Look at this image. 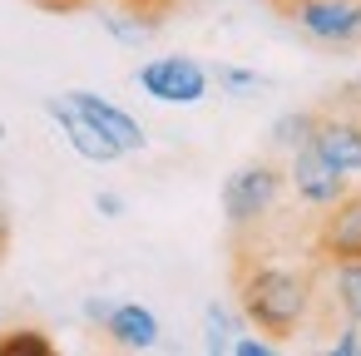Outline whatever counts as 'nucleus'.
Masks as SVG:
<instances>
[{
    "instance_id": "obj_1",
    "label": "nucleus",
    "mask_w": 361,
    "mask_h": 356,
    "mask_svg": "<svg viewBox=\"0 0 361 356\" xmlns=\"http://www.w3.org/2000/svg\"><path fill=\"white\" fill-rule=\"evenodd\" d=\"M317 208L292 193L247 228H233V297L238 317L257 326L267 341H297L317 321L322 272L326 262L312 252Z\"/></svg>"
},
{
    "instance_id": "obj_2",
    "label": "nucleus",
    "mask_w": 361,
    "mask_h": 356,
    "mask_svg": "<svg viewBox=\"0 0 361 356\" xmlns=\"http://www.w3.org/2000/svg\"><path fill=\"white\" fill-rule=\"evenodd\" d=\"M287 193H292V188H287V164H277V159L243 164V168L223 183V218H228V233L257 223V218L272 213Z\"/></svg>"
},
{
    "instance_id": "obj_3",
    "label": "nucleus",
    "mask_w": 361,
    "mask_h": 356,
    "mask_svg": "<svg viewBox=\"0 0 361 356\" xmlns=\"http://www.w3.org/2000/svg\"><path fill=\"white\" fill-rule=\"evenodd\" d=\"M312 144L346 178H361V90H346L341 99L312 109Z\"/></svg>"
},
{
    "instance_id": "obj_4",
    "label": "nucleus",
    "mask_w": 361,
    "mask_h": 356,
    "mask_svg": "<svg viewBox=\"0 0 361 356\" xmlns=\"http://www.w3.org/2000/svg\"><path fill=\"white\" fill-rule=\"evenodd\" d=\"M312 252L322 262H361V183L312 218Z\"/></svg>"
},
{
    "instance_id": "obj_5",
    "label": "nucleus",
    "mask_w": 361,
    "mask_h": 356,
    "mask_svg": "<svg viewBox=\"0 0 361 356\" xmlns=\"http://www.w3.org/2000/svg\"><path fill=\"white\" fill-rule=\"evenodd\" d=\"M292 159H287V188H292V198L297 203H307V208H326V203H336L351 183H361V178H346L312 139H302L297 149H287Z\"/></svg>"
},
{
    "instance_id": "obj_6",
    "label": "nucleus",
    "mask_w": 361,
    "mask_h": 356,
    "mask_svg": "<svg viewBox=\"0 0 361 356\" xmlns=\"http://www.w3.org/2000/svg\"><path fill=\"white\" fill-rule=\"evenodd\" d=\"M139 85L159 104H198L208 94V70L188 55H164V60H149L139 70Z\"/></svg>"
},
{
    "instance_id": "obj_7",
    "label": "nucleus",
    "mask_w": 361,
    "mask_h": 356,
    "mask_svg": "<svg viewBox=\"0 0 361 356\" xmlns=\"http://www.w3.org/2000/svg\"><path fill=\"white\" fill-rule=\"evenodd\" d=\"M287 20H297L322 45H356L361 40V0H297Z\"/></svg>"
},
{
    "instance_id": "obj_8",
    "label": "nucleus",
    "mask_w": 361,
    "mask_h": 356,
    "mask_svg": "<svg viewBox=\"0 0 361 356\" xmlns=\"http://www.w3.org/2000/svg\"><path fill=\"white\" fill-rule=\"evenodd\" d=\"M65 99H70V104H75V109H80L99 134H104V139H114V144H119V154H139V149L149 144V139H144V124H139L134 114H124L119 104H109L104 94L75 90V94H65Z\"/></svg>"
},
{
    "instance_id": "obj_9",
    "label": "nucleus",
    "mask_w": 361,
    "mask_h": 356,
    "mask_svg": "<svg viewBox=\"0 0 361 356\" xmlns=\"http://www.w3.org/2000/svg\"><path fill=\"white\" fill-rule=\"evenodd\" d=\"M104 336L114 341V346H124V351H149V346H159V317L149 312V307H139V302H109V312H104Z\"/></svg>"
},
{
    "instance_id": "obj_10",
    "label": "nucleus",
    "mask_w": 361,
    "mask_h": 356,
    "mask_svg": "<svg viewBox=\"0 0 361 356\" xmlns=\"http://www.w3.org/2000/svg\"><path fill=\"white\" fill-rule=\"evenodd\" d=\"M45 109H50V119L70 134V149H75L80 159H90V164H114V159H119V144H114V139H104V134H99V129H94V124L70 104V99H50Z\"/></svg>"
},
{
    "instance_id": "obj_11",
    "label": "nucleus",
    "mask_w": 361,
    "mask_h": 356,
    "mask_svg": "<svg viewBox=\"0 0 361 356\" xmlns=\"http://www.w3.org/2000/svg\"><path fill=\"white\" fill-rule=\"evenodd\" d=\"M322 297H326L336 321H356L361 326V262H326Z\"/></svg>"
},
{
    "instance_id": "obj_12",
    "label": "nucleus",
    "mask_w": 361,
    "mask_h": 356,
    "mask_svg": "<svg viewBox=\"0 0 361 356\" xmlns=\"http://www.w3.org/2000/svg\"><path fill=\"white\" fill-rule=\"evenodd\" d=\"M55 341L40 326H16V331H0V356H50Z\"/></svg>"
},
{
    "instance_id": "obj_13",
    "label": "nucleus",
    "mask_w": 361,
    "mask_h": 356,
    "mask_svg": "<svg viewBox=\"0 0 361 356\" xmlns=\"http://www.w3.org/2000/svg\"><path fill=\"white\" fill-rule=\"evenodd\" d=\"M114 6H119L129 20H139L144 30H154V25H164V20L183 6V0H114Z\"/></svg>"
},
{
    "instance_id": "obj_14",
    "label": "nucleus",
    "mask_w": 361,
    "mask_h": 356,
    "mask_svg": "<svg viewBox=\"0 0 361 356\" xmlns=\"http://www.w3.org/2000/svg\"><path fill=\"white\" fill-rule=\"evenodd\" d=\"M302 139H312V109H302V114H282V119L272 124V144H277V149H297Z\"/></svg>"
},
{
    "instance_id": "obj_15",
    "label": "nucleus",
    "mask_w": 361,
    "mask_h": 356,
    "mask_svg": "<svg viewBox=\"0 0 361 356\" xmlns=\"http://www.w3.org/2000/svg\"><path fill=\"white\" fill-rule=\"evenodd\" d=\"M233 312L223 307H208V351H228V336H233Z\"/></svg>"
},
{
    "instance_id": "obj_16",
    "label": "nucleus",
    "mask_w": 361,
    "mask_h": 356,
    "mask_svg": "<svg viewBox=\"0 0 361 356\" xmlns=\"http://www.w3.org/2000/svg\"><path fill=\"white\" fill-rule=\"evenodd\" d=\"M228 351L233 356H272L277 341H267V336H238V341H228Z\"/></svg>"
},
{
    "instance_id": "obj_17",
    "label": "nucleus",
    "mask_w": 361,
    "mask_h": 356,
    "mask_svg": "<svg viewBox=\"0 0 361 356\" xmlns=\"http://www.w3.org/2000/svg\"><path fill=\"white\" fill-rule=\"evenodd\" d=\"M30 6H40V11H50V16H75V11L90 6V0H30Z\"/></svg>"
},
{
    "instance_id": "obj_18",
    "label": "nucleus",
    "mask_w": 361,
    "mask_h": 356,
    "mask_svg": "<svg viewBox=\"0 0 361 356\" xmlns=\"http://www.w3.org/2000/svg\"><path fill=\"white\" fill-rule=\"evenodd\" d=\"M223 85H233V90H247V85H262L257 75H247V70H223Z\"/></svg>"
},
{
    "instance_id": "obj_19",
    "label": "nucleus",
    "mask_w": 361,
    "mask_h": 356,
    "mask_svg": "<svg viewBox=\"0 0 361 356\" xmlns=\"http://www.w3.org/2000/svg\"><path fill=\"white\" fill-rule=\"evenodd\" d=\"M94 203H99V213H109V218H119V213H124V198H119V193H99Z\"/></svg>"
},
{
    "instance_id": "obj_20",
    "label": "nucleus",
    "mask_w": 361,
    "mask_h": 356,
    "mask_svg": "<svg viewBox=\"0 0 361 356\" xmlns=\"http://www.w3.org/2000/svg\"><path fill=\"white\" fill-rule=\"evenodd\" d=\"M11 247V218H6V208H0V252Z\"/></svg>"
},
{
    "instance_id": "obj_21",
    "label": "nucleus",
    "mask_w": 361,
    "mask_h": 356,
    "mask_svg": "<svg viewBox=\"0 0 361 356\" xmlns=\"http://www.w3.org/2000/svg\"><path fill=\"white\" fill-rule=\"evenodd\" d=\"M267 6H272V11H277V16H287V11H292V6H297V0H267Z\"/></svg>"
},
{
    "instance_id": "obj_22",
    "label": "nucleus",
    "mask_w": 361,
    "mask_h": 356,
    "mask_svg": "<svg viewBox=\"0 0 361 356\" xmlns=\"http://www.w3.org/2000/svg\"><path fill=\"white\" fill-rule=\"evenodd\" d=\"M0 139H6V129H0Z\"/></svg>"
}]
</instances>
